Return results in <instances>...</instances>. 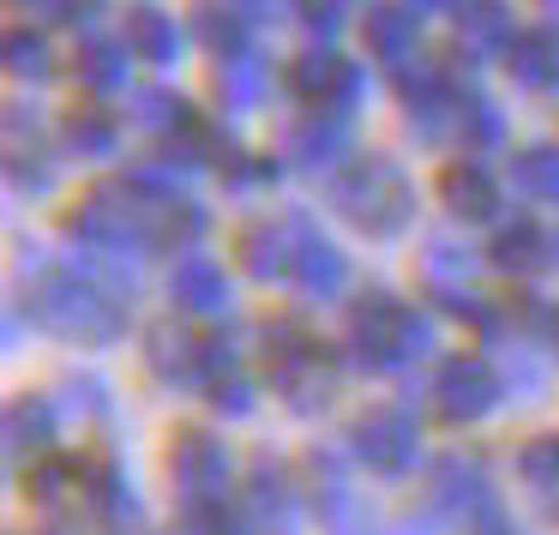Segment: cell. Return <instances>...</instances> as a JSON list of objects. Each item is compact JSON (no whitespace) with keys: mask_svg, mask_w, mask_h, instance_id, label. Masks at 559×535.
I'll return each mask as SVG.
<instances>
[{"mask_svg":"<svg viewBox=\"0 0 559 535\" xmlns=\"http://www.w3.org/2000/svg\"><path fill=\"white\" fill-rule=\"evenodd\" d=\"M433 349V319L403 307L397 295L367 289V301H355L349 313V361L361 373H391V367H409Z\"/></svg>","mask_w":559,"mask_h":535,"instance_id":"obj_1","label":"cell"},{"mask_svg":"<svg viewBox=\"0 0 559 535\" xmlns=\"http://www.w3.org/2000/svg\"><path fill=\"white\" fill-rule=\"evenodd\" d=\"M31 313H37V325H49L67 343H115L127 331L121 295L85 277H43L31 289Z\"/></svg>","mask_w":559,"mask_h":535,"instance_id":"obj_2","label":"cell"},{"mask_svg":"<svg viewBox=\"0 0 559 535\" xmlns=\"http://www.w3.org/2000/svg\"><path fill=\"white\" fill-rule=\"evenodd\" d=\"M331 205L367 235H397L403 223L415 217V187L397 163L385 157H361L331 181Z\"/></svg>","mask_w":559,"mask_h":535,"instance_id":"obj_3","label":"cell"},{"mask_svg":"<svg viewBox=\"0 0 559 535\" xmlns=\"http://www.w3.org/2000/svg\"><path fill=\"white\" fill-rule=\"evenodd\" d=\"M349 457L367 463L373 475H409L421 457V427L409 421V409L397 403H379V409L355 415L349 427Z\"/></svg>","mask_w":559,"mask_h":535,"instance_id":"obj_4","label":"cell"},{"mask_svg":"<svg viewBox=\"0 0 559 535\" xmlns=\"http://www.w3.org/2000/svg\"><path fill=\"white\" fill-rule=\"evenodd\" d=\"M229 445L205 427H181L169 439V482L181 494V506H223V487H229Z\"/></svg>","mask_w":559,"mask_h":535,"instance_id":"obj_5","label":"cell"},{"mask_svg":"<svg viewBox=\"0 0 559 535\" xmlns=\"http://www.w3.org/2000/svg\"><path fill=\"white\" fill-rule=\"evenodd\" d=\"M427 499H433V511H445L451 523H463V530L499 506L493 482H487V463L475 457V451H445V457H433V469H427Z\"/></svg>","mask_w":559,"mask_h":535,"instance_id":"obj_6","label":"cell"},{"mask_svg":"<svg viewBox=\"0 0 559 535\" xmlns=\"http://www.w3.org/2000/svg\"><path fill=\"white\" fill-rule=\"evenodd\" d=\"M499 397H506V391H499V373H493V361H481V355H451V361L433 373V409L445 415L451 427L481 421Z\"/></svg>","mask_w":559,"mask_h":535,"instance_id":"obj_7","label":"cell"},{"mask_svg":"<svg viewBox=\"0 0 559 535\" xmlns=\"http://www.w3.org/2000/svg\"><path fill=\"white\" fill-rule=\"evenodd\" d=\"M289 235H295V259H289V283L307 295V301H331V295L349 283V265L343 253L313 229L307 217H289Z\"/></svg>","mask_w":559,"mask_h":535,"instance_id":"obj_8","label":"cell"},{"mask_svg":"<svg viewBox=\"0 0 559 535\" xmlns=\"http://www.w3.org/2000/svg\"><path fill=\"white\" fill-rule=\"evenodd\" d=\"M85 511L103 535H139V523H145V506H139L121 463H91L85 469Z\"/></svg>","mask_w":559,"mask_h":535,"instance_id":"obj_9","label":"cell"},{"mask_svg":"<svg viewBox=\"0 0 559 535\" xmlns=\"http://www.w3.org/2000/svg\"><path fill=\"white\" fill-rule=\"evenodd\" d=\"M289 85H295V97L319 103V109L349 115L355 103H361V67H349L343 55H331V49H313V55H301V61H295Z\"/></svg>","mask_w":559,"mask_h":535,"instance_id":"obj_10","label":"cell"},{"mask_svg":"<svg viewBox=\"0 0 559 535\" xmlns=\"http://www.w3.org/2000/svg\"><path fill=\"white\" fill-rule=\"evenodd\" d=\"M247 523L253 535H295V482L277 457H253L247 469Z\"/></svg>","mask_w":559,"mask_h":535,"instance_id":"obj_11","label":"cell"},{"mask_svg":"<svg viewBox=\"0 0 559 535\" xmlns=\"http://www.w3.org/2000/svg\"><path fill=\"white\" fill-rule=\"evenodd\" d=\"M145 361H151V373H157L169 391L211 385V367H205V337H193L187 325H157V331H151Z\"/></svg>","mask_w":559,"mask_h":535,"instance_id":"obj_12","label":"cell"},{"mask_svg":"<svg viewBox=\"0 0 559 535\" xmlns=\"http://www.w3.org/2000/svg\"><path fill=\"white\" fill-rule=\"evenodd\" d=\"M343 151H349V121L337 109H313V115L283 127V157L295 169H331Z\"/></svg>","mask_w":559,"mask_h":535,"instance_id":"obj_13","label":"cell"},{"mask_svg":"<svg viewBox=\"0 0 559 535\" xmlns=\"http://www.w3.org/2000/svg\"><path fill=\"white\" fill-rule=\"evenodd\" d=\"M169 301L181 307V313L211 319V313L229 307V277H223V265L211 253H181L169 271Z\"/></svg>","mask_w":559,"mask_h":535,"instance_id":"obj_14","label":"cell"},{"mask_svg":"<svg viewBox=\"0 0 559 535\" xmlns=\"http://www.w3.org/2000/svg\"><path fill=\"white\" fill-rule=\"evenodd\" d=\"M506 67L511 79H518L523 91H535V97H559V31H530V37H518L506 49Z\"/></svg>","mask_w":559,"mask_h":535,"instance_id":"obj_15","label":"cell"},{"mask_svg":"<svg viewBox=\"0 0 559 535\" xmlns=\"http://www.w3.org/2000/svg\"><path fill=\"white\" fill-rule=\"evenodd\" d=\"M367 49L379 55V61L391 67V73H403V67L421 61V43H415V13L409 7H367Z\"/></svg>","mask_w":559,"mask_h":535,"instance_id":"obj_16","label":"cell"},{"mask_svg":"<svg viewBox=\"0 0 559 535\" xmlns=\"http://www.w3.org/2000/svg\"><path fill=\"white\" fill-rule=\"evenodd\" d=\"M518 43L506 0H463L457 7V49L463 55H499Z\"/></svg>","mask_w":559,"mask_h":535,"instance_id":"obj_17","label":"cell"},{"mask_svg":"<svg viewBox=\"0 0 559 535\" xmlns=\"http://www.w3.org/2000/svg\"><path fill=\"white\" fill-rule=\"evenodd\" d=\"M439 193H445L451 217H463V223L499 217V181L481 169V163H451L445 181H439Z\"/></svg>","mask_w":559,"mask_h":535,"instance_id":"obj_18","label":"cell"},{"mask_svg":"<svg viewBox=\"0 0 559 535\" xmlns=\"http://www.w3.org/2000/svg\"><path fill=\"white\" fill-rule=\"evenodd\" d=\"M31 499H37V506L49 511L55 523H61L67 511H79V499H85V463H73V457H43L37 469H31Z\"/></svg>","mask_w":559,"mask_h":535,"instance_id":"obj_19","label":"cell"},{"mask_svg":"<svg viewBox=\"0 0 559 535\" xmlns=\"http://www.w3.org/2000/svg\"><path fill=\"white\" fill-rule=\"evenodd\" d=\"M493 355H499V391L506 397H518V403H535L547 391V361L530 349L523 337H493Z\"/></svg>","mask_w":559,"mask_h":535,"instance_id":"obj_20","label":"cell"},{"mask_svg":"<svg viewBox=\"0 0 559 535\" xmlns=\"http://www.w3.org/2000/svg\"><path fill=\"white\" fill-rule=\"evenodd\" d=\"M289 259H295L289 223H247V229H241V265L253 271L259 283L289 277Z\"/></svg>","mask_w":559,"mask_h":535,"instance_id":"obj_21","label":"cell"},{"mask_svg":"<svg viewBox=\"0 0 559 535\" xmlns=\"http://www.w3.org/2000/svg\"><path fill=\"white\" fill-rule=\"evenodd\" d=\"M55 445V403L49 397H13L7 403V451L13 457H43Z\"/></svg>","mask_w":559,"mask_h":535,"instance_id":"obj_22","label":"cell"},{"mask_svg":"<svg viewBox=\"0 0 559 535\" xmlns=\"http://www.w3.org/2000/svg\"><path fill=\"white\" fill-rule=\"evenodd\" d=\"M127 49L151 67H169L181 55V31H175V19L163 7H133L127 13Z\"/></svg>","mask_w":559,"mask_h":535,"instance_id":"obj_23","label":"cell"},{"mask_svg":"<svg viewBox=\"0 0 559 535\" xmlns=\"http://www.w3.org/2000/svg\"><path fill=\"white\" fill-rule=\"evenodd\" d=\"M277 391H283V403H289L295 415H313V409H325V403L337 397V367H331V355L313 349L289 379H277Z\"/></svg>","mask_w":559,"mask_h":535,"instance_id":"obj_24","label":"cell"},{"mask_svg":"<svg viewBox=\"0 0 559 535\" xmlns=\"http://www.w3.org/2000/svg\"><path fill=\"white\" fill-rule=\"evenodd\" d=\"M127 61H133L127 43H85L73 61V79L91 97H115V91H127Z\"/></svg>","mask_w":559,"mask_h":535,"instance_id":"obj_25","label":"cell"},{"mask_svg":"<svg viewBox=\"0 0 559 535\" xmlns=\"http://www.w3.org/2000/svg\"><path fill=\"white\" fill-rule=\"evenodd\" d=\"M265 91H271L265 55H229V61H217V97L229 103V109H259Z\"/></svg>","mask_w":559,"mask_h":535,"instance_id":"obj_26","label":"cell"},{"mask_svg":"<svg viewBox=\"0 0 559 535\" xmlns=\"http://www.w3.org/2000/svg\"><path fill=\"white\" fill-rule=\"evenodd\" d=\"M554 259V241H547L535 223H511V229H499L493 241V265H506L511 277H535V271Z\"/></svg>","mask_w":559,"mask_h":535,"instance_id":"obj_27","label":"cell"},{"mask_svg":"<svg viewBox=\"0 0 559 535\" xmlns=\"http://www.w3.org/2000/svg\"><path fill=\"white\" fill-rule=\"evenodd\" d=\"M313 349H319V343L307 337V331L295 325V319H271V325H265V343H259V355H265V373H271V385H277V379H289V373H295V367H301Z\"/></svg>","mask_w":559,"mask_h":535,"instance_id":"obj_28","label":"cell"},{"mask_svg":"<svg viewBox=\"0 0 559 535\" xmlns=\"http://www.w3.org/2000/svg\"><path fill=\"white\" fill-rule=\"evenodd\" d=\"M518 482L535 499H559V433H535L518 451Z\"/></svg>","mask_w":559,"mask_h":535,"instance_id":"obj_29","label":"cell"},{"mask_svg":"<svg viewBox=\"0 0 559 535\" xmlns=\"http://www.w3.org/2000/svg\"><path fill=\"white\" fill-rule=\"evenodd\" d=\"M511 187L530 193V199H554V205H559V145L518 151V163H511Z\"/></svg>","mask_w":559,"mask_h":535,"instance_id":"obj_30","label":"cell"},{"mask_svg":"<svg viewBox=\"0 0 559 535\" xmlns=\"http://www.w3.org/2000/svg\"><path fill=\"white\" fill-rule=\"evenodd\" d=\"M61 133H67V151H73V157H109V151L121 145V127L103 109H73Z\"/></svg>","mask_w":559,"mask_h":535,"instance_id":"obj_31","label":"cell"},{"mask_svg":"<svg viewBox=\"0 0 559 535\" xmlns=\"http://www.w3.org/2000/svg\"><path fill=\"white\" fill-rule=\"evenodd\" d=\"M475 271V253L463 241H451V235H439V241L421 247V277L433 283V289H457V283H469Z\"/></svg>","mask_w":559,"mask_h":535,"instance_id":"obj_32","label":"cell"},{"mask_svg":"<svg viewBox=\"0 0 559 535\" xmlns=\"http://www.w3.org/2000/svg\"><path fill=\"white\" fill-rule=\"evenodd\" d=\"M307 482H313V506L319 511L355 494V487H349V463H343L337 445H313V451H307Z\"/></svg>","mask_w":559,"mask_h":535,"instance_id":"obj_33","label":"cell"},{"mask_svg":"<svg viewBox=\"0 0 559 535\" xmlns=\"http://www.w3.org/2000/svg\"><path fill=\"white\" fill-rule=\"evenodd\" d=\"M205 235V205L199 199H175L169 211L151 217V247H193Z\"/></svg>","mask_w":559,"mask_h":535,"instance_id":"obj_34","label":"cell"},{"mask_svg":"<svg viewBox=\"0 0 559 535\" xmlns=\"http://www.w3.org/2000/svg\"><path fill=\"white\" fill-rule=\"evenodd\" d=\"M199 37H205V49L217 55V61L247 55V13L241 7H205V13H199Z\"/></svg>","mask_w":559,"mask_h":535,"instance_id":"obj_35","label":"cell"},{"mask_svg":"<svg viewBox=\"0 0 559 535\" xmlns=\"http://www.w3.org/2000/svg\"><path fill=\"white\" fill-rule=\"evenodd\" d=\"M457 139H463V151H499L506 121H499L493 103H481V97L469 91V97H463V115H457Z\"/></svg>","mask_w":559,"mask_h":535,"instance_id":"obj_36","label":"cell"},{"mask_svg":"<svg viewBox=\"0 0 559 535\" xmlns=\"http://www.w3.org/2000/svg\"><path fill=\"white\" fill-rule=\"evenodd\" d=\"M133 121L151 127V133H169L175 139L193 115H187V103L175 97V91H139V97H133Z\"/></svg>","mask_w":559,"mask_h":535,"instance_id":"obj_37","label":"cell"},{"mask_svg":"<svg viewBox=\"0 0 559 535\" xmlns=\"http://www.w3.org/2000/svg\"><path fill=\"white\" fill-rule=\"evenodd\" d=\"M7 169H13V187H19V193H49V181H55V163L43 157V145H25V139H13V157H7Z\"/></svg>","mask_w":559,"mask_h":535,"instance_id":"obj_38","label":"cell"},{"mask_svg":"<svg viewBox=\"0 0 559 535\" xmlns=\"http://www.w3.org/2000/svg\"><path fill=\"white\" fill-rule=\"evenodd\" d=\"M7 67H13V79H49V43L31 37V31H13L7 37Z\"/></svg>","mask_w":559,"mask_h":535,"instance_id":"obj_39","label":"cell"},{"mask_svg":"<svg viewBox=\"0 0 559 535\" xmlns=\"http://www.w3.org/2000/svg\"><path fill=\"white\" fill-rule=\"evenodd\" d=\"M187 535H253V523L229 506H187Z\"/></svg>","mask_w":559,"mask_h":535,"instance_id":"obj_40","label":"cell"},{"mask_svg":"<svg viewBox=\"0 0 559 535\" xmlns=\"http://www.w3.org/2000/svg\"><path fill=\"white\" fill-rule=\"evenodd\" d=\"M319 523H325V535H373V518H367L361 494H349V499H337V506H325V511H319Z\"/></svg>","mask_w":559,"mask_h":535,"instance_id":"obj_41","label":"cell"},{"mask_svg":"<svg viewBox=\"0 0 559 535\" xmlns=\"http://www.w3.org/2000/svg\"><path fill=\"white\" fill-rule=\"evenodd\" d=\"M211 409H217V415H247V409H253V385H247L241 373L211 379Z\"/></svg>","mask_w":559,"mask_h":535,"instance_id":"obj_42","label":"cell"},{"mask_svg":"<svg viewBox=\"0 0 559 535\" xmlns=\"http://www.w3.org/2000/svg\"><path fill=\"white\" fill-rule=\"evenodd\" d=\"M61 403L73 415H103V409H109V391H103V379H67Z\"/></svg>","mask_w":559,"mask_h":535,"instance_id":"obj_43","label":"cell"},{"mask_svg":"<svg viewBox=\"0 0 559 535\" xmlns=\"http://www.w3.org/2000/svg\"><path fill=\"white\" fill-rule=\"evenodd\" d=\"M301 7V25L313 31V37H337L343 25V0H295Z\"/></svg>","mask_w":559,"mask_h":535,"instance_id":"obj_44","label":"cell"},{"mask_svg":"<svg viewBox=\"0 0 559 535\" xmlns=\"http://www.w3.org/2000/svg\"><path fill=\"white\" fill-rule=\"evenodd\" d=\"M31 19H85L97 13V0H19Z\"/></svg>","mask_w":559,"mask_h":535,"instance_id":"obj_45","label":"cell"},{"mask_svg":"<svg viewBox=\"0 0 559 535\" xmlns=\"http://www.w3.org/2000/svg\"><path fill=\"white\" fill-rule=\"evenodd\" d=\"M223 175H229L235 187H259V181H271V163L265 157H241V151H235V157L223 163Z\"/></svg>","mask_w":559,"mask_h":535,"instance_id":"obj_46","label":"cell"},{"mask_svg":"<svg viewBox=\"0 0 559 535\" xmlns=\"http://www.w3.org/2000/svg\"><path fill=\"white\" fill-rule=\"evenodd\" d=\"M463 535H523V530H518V523H511L506 511L493 506V511H487V518H475V523H469V530H463Z\"/></svg>","mask_w":559,"mask_h":535,"instance_id":"obj_47","label":"cell"},{"mask_svg":"<svg viewBox=\"0 0 559 535\" xmlns=\"http://www.w3.org/2000/svg\"><path fill=\"white\" fill-rule=\"evenodd\" d=\"M235 7H241L247 19H277L283 7H289V0H235Z\"/></svg>","mask_w":559,"mask_h":535,"instance_id":"obj_48","label":"cell"},{"mask_svg":"<svg viewBox=\"0 0 559 535\" xmlns=\"http://www.w3.org/2000/svg\"><path fill=\"white\" fill-rule=\"evenodd\" d=\"M385 535H433V523H427V518H397Z\"/></svg>","mask_w":559,"mask_h":535,"instance_id":"obj_49","label":"cell"},{"mask_svg":"<svg viewBox=\"0 0 559 535\" xmlns=\"http://www.w3.org/2000/svg\"><path fill=\"white\" fill-rule=\"evenodd\" d=\"M403 7H409V13L421 19V13H445V7H457V0H403Z\"/></svg>","mask_w":559,"mask_h":535,"instance_id":"obj_50","label":"cell"},{"mask_svg":"<svg viewBox=\"0 0 559 535\" xmlns=\"http://www.w3.org/2000/svg\"><path fill=\"white\" fill-rule=\"evenodd\" d=\"M547 19H554V31H559V0H554V7H547Z\"/></svg>","mask_w":559,"mask_h":535,"instance_id":"obj_51","label":"cell"},{"mask_svg":"<svg viewBox=\"0 0 559 535\" xmlns=\"http://www.w3.org/2000/svg\"><path fill=\"white\" fill-rule=\"evenodd\" d=\"M554 349H559V313H554Z\"/></svg>","mask_w":559,"mask_h":535,"instance_id":"obj_52","label":"cell"},{"mask_svg":"<svg viewBox=\"0 0 559 535\" xmlns=\"http://www.w3.org/2000/svg\"><path fill=\"white\" fill-rule=\"evenodd\" d=\"M554 259H559V235H554Z\"/></svg>","mask_w":559,"mask_h":535,"instance_id":"obj_53","label":"cell"}]
</instances>
